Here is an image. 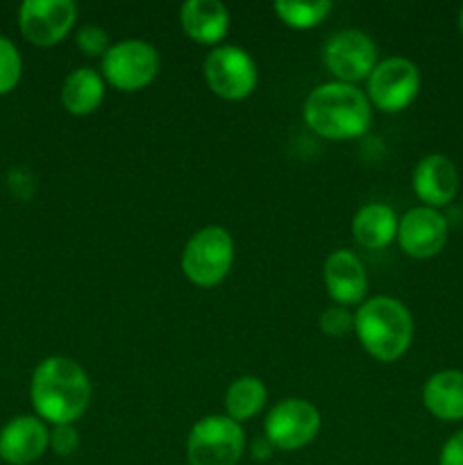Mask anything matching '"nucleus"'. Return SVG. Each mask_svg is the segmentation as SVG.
I'll use <instances>...</instances> for the list:
<instances>
[{"label": "nucleus", "mask_w": 463, "mask_h": 465, "mask_svg": "<svg viewBox=\"0 0 463 465\" xmlns=\"http://www.w3.org/2000/svg\"><path fill=\"white\" fill-rule=\"evenodd\" d=\"M30 400L44 422L73 425L89 409L91 380L73 359L48 357L32 372Z\"/></svg>", "instance_id": "1"}, {"label": "nucleus", "mask_w": 463, "mask_h": 465, "mask_svg": "<svg viewBox=\"0 0 463 465\" xmlns=\"http://www.w3.org/2000/svg\"><path fill=\"white\" fill-rule=\"evenodd\" d=\"M304 123L318 136L330 141H350L366 134L372 123V104L354 84L325 82L304 100Z\"/></svg>", "instance_id": "2"}, {"label": "nucleus", "mask_w": 463, "mask_h": 465, "mask_svg": "<svg viewBox=\"0 0 463 465\" xmlns=\"http://www.w3.org/2000/svg\"><path fill=\"white\" fill-rule=\"evenodd\" d=\"M354 334L372 359L393 363L404 357L413 341V318L399 300L377 295L354 313Z\"/></svg>", "instance_id": "3"}, {"label": "nucleus", "mask_w": 463, "mask_h": 465, "mask_svg": "<svg viewBox=\"0 0 463 465\" xmlns=\"http://www.w3.org/2000/svg\"><path fill=\"white\" fill-rule=\"evenodd\" d=\"M234 263V239L225 227L209 225L195 232L182 252V271L186 280L202 289L218 286Z\"/></svg>", "instance_id": "4"}, {"label": "nucleus", "mask_w": 463, "mask_h": 465, "mask_svg": "<svg viewBox=\"0 0 463 465\" xmlns=\"http://www.w3.org/2000/svg\"><path fill=\"white\" fill-rule=\"evenodd\" d=\"M243 450V427L227 416L200 418L186 439L189 465H236Z\"/></svg>", "instance_id": "5"}, {"label": "nucleus", "mask_w": 463, "mask_h": 465, "mask_svg": "<svg viewBox=\"0 0 463 465\" xmlns=\"http://www.w3.org/2000/svg\"><path fill=\"white\" fill-rule=\"evenodd\" d=\"M159 73V53L153 44L125 39L109 45L100 64V75L118 91H141L153 84Z\"/></svg>", "instance_id": "6"}, {"label": "nucleus", "mask_w": 463, "mask_h": 465, "mask_svg": "<svg viewBox=\"0 0 463 465\" xmlns=\"http://www.w3.org/2000/svg\"><path fill=\"white\" fill-rule=\"evenodd\" d=\"M322 425L320 411L302 398L277 402L263 420V436L275 450H302L318 436Z\"/></svg>", "instance_id": "7"}, {"label": "nucleus", "mask_w": 463, "mask_h": 465, "mask_svg": "<svg viewBox=\"0 0 463 465\" xmlns=\"http://www.w3.org/2000/svg\"><path fill=\"white\" fill-rule=\"evenodd\" d=\"M377 45L366 32L361 30H340L334 32L322 45V62L327 71L336 77V82L354 84L370 77L375 66L379 64L377 59Z\"/></svg>", "instance_id": "8"}, {"label": "nucleus", "mask_w": 463, "mask_h": 465, "mask_svg": "<svg viewBox=\"0 0 463 465\" xmlns=\"http://www.w3.org/2000/svg\"><path fill=\"white\" fill-rule=\"evenodd\" d=\"M207 86L222 100H245L257 86V64L239 45H218L204 59Z\"/></svg>", "instance_id": "9"}, {"label": "nucleus", "mask_w": 463, "mask_h": 465, "mask_svg": "<svg viewBox=\"0 0 463 465\" xmlns=\"http://www.w3.org/2000/svg\"><path fill=\"white\" fill-rule=\"evenodd\" d=\"M420 91V71L407 57L381 59L368 77V100L386 114L402 112Z\"/></svg>", "instance_id": "10"}, {"label": "nucleus", "mask_w": 463, "mask_h": 465, "mask_svg": "<svg viewBox=\"0 0 463 465\" xmlns=\"http://www.w3.org/2000/svg\"><path fill=\"white\" fill-rule=\"evenodd\" d=\"M73 0H25L18 9V27L30 44L50 48L64 41L75 25Z\"/></svg>", "instance_id": "11"}, {"label": "nucleus", "mask_w": 463, "mask_h": 465, "mask_svg": "<svg viewBox=\"0 0 463 465\" xmlns=\"http://www.w3.org/2000/svg\"><path fill=\"white\" fill-rule=\"evenodd\" d=\"M448 221L438 209L413 207L399 218L398 243L413 259L436 257L448 243Z\"/></svg>", "instance_id": "12"}, {"label": "nucleus", "mask_w": 463, "mask_h": 465, "mask_svg": "<svg viewBox=\"0 0 463 465\" xmlns=\"http://www.w3.org/2000/svg\"><path fill=\"white\" fill-rule=\"evenodd\" d=\"M50 448V431L36 416H16L0 430V459L9 465L39 461Z\"/></svg>", "instance_id": "13"}, {"label": "nucleus", "mask_w": 463, "mask_h": 465, "mask_svg": "<svg viewBox=\"0 0 463 465\" xmlns=\"http://www.w3.org/2000/svg\"><path fill=\"white\" fill-rule=\"evenodd\" d=\"M411 186L422 207L440 209L457 198L458 171L445 154H427L413 168Z\"/></svg>", "instance_id": "14"}, {"label": "nucleus", "mask_w": 463, "mask_h": 465, "mask_svg": "<svg viewBox=\"0 0 463 465\" xmlns=\"http://www.w3.org/2000/svg\"><path fill=\"white\" fill-rule=\"evenodd\" d=\"M327 293L339 307L363 302L368 293V275L361 259L352 250H334L322 266Z\"/></svg>", "instance_id": "15"}, {"label": "nucleus", "mask_w": 463, "mask_h": 465, "mask_svg": "<svg viewBox=\"0 0 463 465\" xmlns=\"http://www.w3.org/2000/svg\"><path fill=\"white\" fill-rule=\"evenodd\" d=\"M182 30L200 45H216L230 32V12L221 0H186L180 9Z\"/></svg>", "instance_id": "16"}, {"label": "nucleus", "mask_w": 463, "mask_h": 465, "mask_svg": "<svg viewBox=\"0 0 463 465\" xmlns=\"http://www.w3.org/2000/svg\"><path fill=\"white\" fill-rule=\"evenodd\" d=\"M399 218L393 207L384 203L363 204L352 218V236L361 248L384 250L398 239Z\"/></svg>", "instance_id": "17"}, {"label": "nucleus", "mask_w": 463, "mask_h": 465, "mask_svg": "<svg viewBox=\"0 0 463 465\" xmlns=\"http://www.w3.org/2000/svg\"><path fill=\"white\" fill-rule=\"evenodd\" d=\"M422 404L445 422L463 420V371H440L422 386Z\"/></svg>", "instance_id": "18"}, {"label": "nucleus", "mask_w": 463, "mask_h": 465, "mask_svg": "<svg viewBox=\"0 0 463 465\" xmlns=\"http://www.w3.org/2000/svg\"><path fill=\"white\" fill-rule=\"evenodd\" d=\"M104 77L94 68H75L62 84V104L73 116H89L104 100Z\"/></svg>", "instance_id": "19"}, {"label": "nucleus", "mask_w": 463, "mask_h": 465, "mask_svg": "<svg viewBox=\"0 0 463 465\" xmlns=\"http://www.w3.org/2000/svg\"><path fill=\"white\" fill-rule=\"evenodd\" d=\"M268 402V389L259 377L245 375L232 381L225 393V416L234 422H245L259 416Z\"/></svg>", "instance_id": "20"}, {"label": "nucleus", "mask_w": 463, "mask_h": 465, "mask_svg": "<svg viewBox=\"0 0 463 465\" xmlns=\"http://www.w3.org/2000/svg\"><path fill=\"white\" fill-rule=\"evenodd\" d=\"M334 9L331 0H313V3H295V0H280L275 3V14L284 25L293 30H311L320 25Z\"/></svg>", "instance_id": "21"}, {"label": "nucleus", "mask_w": 463, "mask_h": 465, "mask_svg": "<svg viewBox=\"0 0 463 465\" xmlns=\"http://www.w3.org/2000/svg\"><path fill=\"white\" fill-rule=\"evenodd\" d=\"M23 75V59L16 45L0 36V95L16 89Z\"/></svg>", "instance_id": "22"}, {"label": "nucleus", "mask_w": 463, "mask_h": 465, "mask_svg": "<svg viewBox=\"0 0 463 465\" xmlns=\"http://www.w3.org/2000/svg\"><path fill=\"white\" fill-rule=\"evenodd\" d=\"M75 44L86 57H104V53L109 50V35L100 25H84L77 32Z\"/></svg>", "instance_id": "23"}, {"label": "nucleus", "mask_w": 463, "mask_h": 465, "mask_svg": "<svg viewBox=\"0 0 463 465\" xmlns=\"http://www.w3.org/2000/svg\"><path fill=\"white\" fill-rule=\"evenodd\" d=\"M318 325L325 334L330 336H345L350 331H354V313H350L345 307H327L325 312L318 318Z\"/></svg>", "instance_id": "24"}, {"label": "nucleus", "mask_w": 463, "mask_h": 465, "mask_svg": "<svg viewBox=\"0 0 463 465\" xmlns=\"http://www.w3.org/2000/svg\"><path fill=\"white\" fill-rule=\"evenodd\" d=\"M80 448V434L75 425H53L50 430V450L57 457H71Z\"/></svg>", "instance_id": "25"}, {"label": "nucleus", "mask_w": 463, "mask_h": 465, "mask_svg": "<svg viewBox=\"0 0 463 465\" xmlns=\"http://www.w3.org/2000/svg\"><path fill=\"white\" fill-rule=\"evenodd\" d=\"M438 465H463V430L445 440L438 454Z\"/></svg>", "instance_id": "26"}, {"label": "nucleus", "mask_w": 463, "mask_h": 465, "mask_svg": "<svg viewBox=\"0 0 463 465\" xmlns=\"http://www.w3.org/2000/svg\"><path fill=\"white\" fill-rule=\"evenodd\" d=\"M272 450H275V448H272L271 440H268L266 436H263V439H259V440H254V443H252V452H254V457H257V459L271 457Z\"/></svg>", "instance_id": "27"}, {"label": "nucleus", "mask_w": 463, "mask_h": 465, "mask_svg": "<svg viewBox=\"0 0 463 465\" xmlns=\"http://www.w3.org/2000/svg\"><path fill=\"white\" fill-rule=\"evenodd\" d=\"M458 30H461V35H463V7H461V12H458Z\"/></svg>", "instance_id": "28"}]
</instances>
